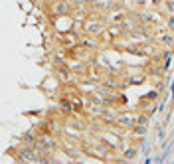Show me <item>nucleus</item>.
Wrapping results in <instances>:
<instances>
[{
	"mask_svg": "<svg viewBox=\"0 0 174 164\" xmlns=\"http://www.w3.org/2000/svg\"><path fill=\"white\" fill-rule=\"evenodd\" d=\"M65 10H67V4H63V2L55 6V14H58V16H63V14H65Z\"/></svg>",
	"mask_w": 174,
	"mask_h": 164,
	"instance_id": "obj_1",
	"label": "nucleus"
}]
</instances>
